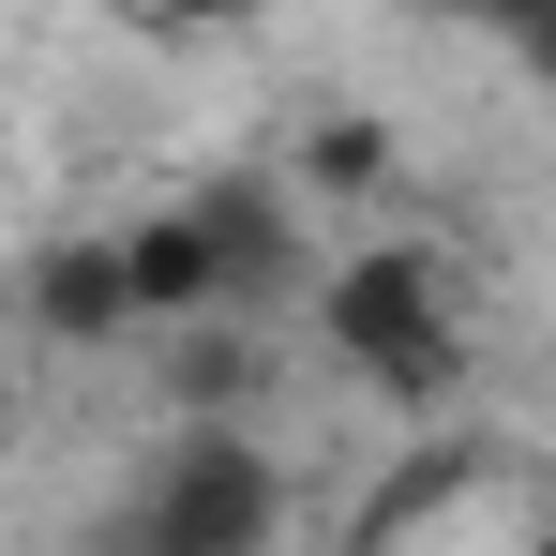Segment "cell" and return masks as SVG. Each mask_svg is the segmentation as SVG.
Returning <instances> with one entry per match:
<instances>
[{
    "label": "cell",
    "mask_w": 556,
    "mask_h": 556,
    "mask_svg": "<svg viewBox=\"0 0 556 556\" xmlns=\"http://www.w3.org/2000/svg\"><path fill=\"white\" fill-rule=\"evenodd\" d=\"M316 331H331V362L362 376V391L452 406L466 391V271H452V241H421V226L346 241V256L316 271Z\"/></svg>",
    "instance_id": "1"
},
{
    "label": "cell",
    "mask_w": 556,
    "mask_h": 556,
    "mask_svg": "<svg viewBox=\"0 0 556 556\" xmlns=\"http://www.w3.org/2000/svg\"><path fill=\"white\" fill-rule=\"evenodd\" d=\"M105 556H286V452L256 421H181L105 511Z\"/></svg>",
    "instance_id": "2"
},
{
    "label": "cell",
    "mask_w": 556,
    "mask_h": 556,
    "mask_svg": "<svg viewBox=\"0 0 556 556\" xmlns=\"http://www.w3.org/2000/svg\"><path fill=\"white\" fill-rule=\"evenodd\" d=\"M15 316H30V346H121V331H151L136 271H121V226H46L15 256Z\"/></svg>",
    "instance_id": "3"
},
{
    "label": "cell",
    "mask_w": 556,
    "mask_h": 556,
    "mask_svg": "<svg viewBox=\"0 0 556 556\" xmlns=\"http://www.w3.org/2000/svg\"><path fill=\"white\" fill-rule=\"evenodd\" d=\"M121 271H136V316H151V331H211V316H241L226 241H211V211H195V195L121 211Z\"/></svg>",
    "instance_id": "4"
},
{
    "label": "cell",
    "mask_w": 556,
    "mask_h": 556,
    "mask_svg": "<svg viewBox=\"0 0 556 556\" xmlns=\"http://www.w3.org/2000/svg\"><path fill=\"white\" fill-rule=\"evenodd\" d=\"M181 195L211 211V241H226V286H241V316H256V301L301 271V226H316V211L286 195V166H226V181H181Z\"/></svg>",
    "instance_id": "5"
},
{
    "label": "cell",
    "mask_w": 556,
    "mask_h": 556,
    "mask_svg": "<svg viewBox=\"0 0 556 556\" xmlns=\"http://www.w3.org/2000/svg\"><path fill=\"white\" fill-rule=\"evenodd\" d=\"M391 166H406V151H391V121H376V105H316V121H301V151H286V195H301L316 226H362L376 195H391Z\"/></svg>",
    "instance_id": "6"
},
{
    "label": "cell",
    "mask_w": 556,
    "mask_h": 556,
    "mask_svg": "<svg viewBox=\"0 0 556 556\" xmlns=\"http://www.w3.org/2000/svg\"><path fill=\"white\" fill-rule=\"evenodd\" d=\"M256 391H271V346H256L241 316H211V331L166 346V406H181V421H256Z\"/></svg>",
    "instance_id": "7"
},
{
    "label": "cell",
    "mask_w": 556,
    "mask_h": 556,
    "mask_svg": "<svg viewBox=\"0 0 556 556\" xmlns=\"http://www.w3.org/2000/svg\"><path fill=\"white\" fill-rule=\"evenodd\" d=\"M121 15H136L151 46H226V30H256L271 0H121Z\"/></svg>",
    "instance_id": "8"
},
{
    "label": "cell",
    "mask_w": 556,
    "mask_h": 556,
    "mask_svg": "<svg viewBox=\"0 0 556 556\" xmlns=\"http://www.w3.org/2000/svg\"><path fill=\"white\" fill-rule=\"evenodd\" d=\"M527 61H542V91H556V15H542V30H527Z\"/></svg>",
    "instance_id": "9"
}]
</instances>
